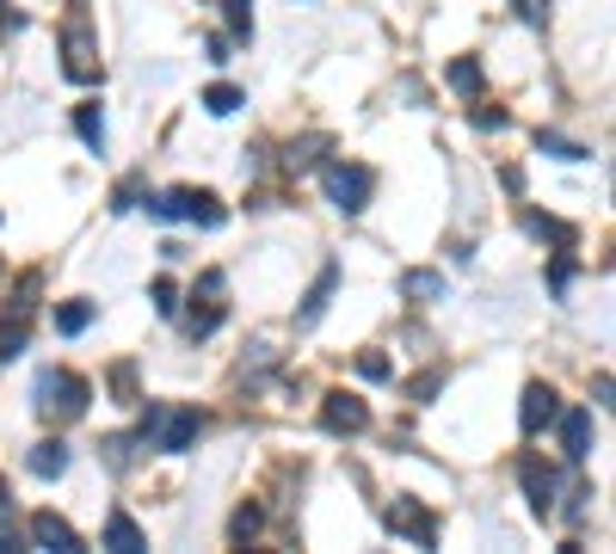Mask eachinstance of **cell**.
I'll use <instances>...</instances> for the list:
<instances>
[{"label":"cell","mask_w":616,"mask_h":554,"mask_svg":"<svg viewBox=\"0 0 616 554\" xmlns=\"http://www.w3.org/2000/svg\"><path fill=\"white\" fill-rule=\"evenodd\" d=\"M198 432H203V413L198 407H167V400H155V407L142 413V444H155V449H167V456H179V449H191L198 444Z\"/></svg>","instance_id":"cell-1"},{"label":"cell","mask_w":616,"mask_h":554,"mask_svg":"<svg viewBox=\"0 0 616 554\" xmlns=\"http://www.w3.org/2000/svg\"><path fill=\"white\" fill-rule=\"evenodd\" d=\"M148 216L155 222H198V228H222V204L210 198V191H191V185H179V191H167V198H148Z\"/></svg>","instance_id":"cell-2"},{"label":"cell","mask_w":616,"mask_h":554,"mask_svg":"<svg viewBox=\"0 0 616 554\" xmlns=\"http://www.w3.org/2000/svg\"><path fill=\"white\" fill-rule=\"evenodd\" d=\"M321 185H327V198H334L339 210L358 216L364 204H370V191H376V172L364 167V160H327V167H321Z\"/></svg>","instance_id":"cell-3"},{"label":"cell","mask_w":616,"mask_h":554,"mask_svg":"<svg viewBox=\"0 0 616 554\" xmlns=\"http://www.w3.org/2000/svg\"><path fill=\"white\" fill-rule=\"evenodd\" d=\"M87 400H93V388H87V376H74V369H43L38 376V407L56 413V419H81Z\"/></svg>","instance_id":"cell-4"},{"label":"cell","mask_w":616,"mask_h":554,"mask_svg":"<svg viewBox=\"0 0 616 554\" xmlns=\"http://www.w3.org/2000/svg\"><path fill=\"white\" fill-rule=\"evenodd\" d=\"M62 75L74 80V87H93V80H106V68H99V43L93 31L74 19V26H62Z\"/></svg>","instance_id":"cell-5"},{"label":"cell","mask_w":616,"mask_h":554,"mask_svg":"<svg viewBox=\"0 0 616 554\" xmlns=\"http://www.w3.org/2000/svg\"><path fill=\"white\" fill-rule=\"evenodd\" d=\"M382 524H389L395 536H407L414 548H431V542H438V524H431V512L419 499H395L389 512H382Z\"/></svg>","instance_id":"cell-6"},{"label":"cell","mask_w":616,"mask_h":554,"mask_svg":"<svg viewBox=\"0 0 616 554\" xmlns=\"http://www.w3.org/2000/svg\"><path fill=\"white\" fill-rule=\"evenodd\" d=\"M31 548H56V554H81V536H74V524H68L62 512H38L31 517Z\"/></svg>","instance_id":"cell-7"},{"label":"cell","mask_w":616,"mask_h":554,"mask_svg":"<svg viewBox=\"0 0 616 554\" xmlns=\"http://www.w3.org/2000/svg\"><path fill=\"white\" fill-rule=\"evenodd\" d=\"M203 303L191 296V339H210L216 327H222V271H203Z\"/></svg>","instance_id":"cell-8"},{"label":"cell","mask_w":616,"mask_h":554,"mask_svg":"<svg viewBox=\"0 0 616 554\" xmlns=\"http://www.w3.org/2000/svg\"><path fill=\"white\" fill-rule=\"evenodd\" d=\"M518 481H524V493H530V512L549 517V512H555V468H549V462L524 456V462H518Z\"/></svg>","instance_id":"cell-9"},{"label":"cell","mask_w":616,"mask_h":554,"mask_svg":"<svg viewBox=\"0 0 616 554\" xmlns=\"http://www.w3.org/2000/svg\"><path fill=\"white\" fill-rule=\"evenodd\" d=\"M555 413H562V400H555V388H549V383H530V388H524V407H518L524 437H536L543 425H555Z\"/></svg>","instance_id":"cell-10"},{"label":"cell","mask_w":616,"mask_h":554,"mask_svg":"<svg viewBox=\"0 0 616 554\" xmlns=\"http://www.w3.org/2000/svg\"><path fill=\"white\" fill-rule=\"evenodd\" d=\"M321 425H327V432H364V425H370V407H364V400L358 395H327L321 400Z\"/></svg>","instance_id":"cell-11"},{"label":"cell","mask_w":616,"mask_h":554,"mask_svg":"<svg viewBox=\"0 0 616 554\" xmlns=\"http://www.w3.org/2000/svg\"><path fill=\"white\" fill-rule=\"evenodd\" d=\"M562 419V456L567 462H586L592 456V413L574 407V413H555Z\"/></svg>","instance_id":"cell-12"},{"label":"cell","mask_w":616,"mask_h":554,"mask_svg":"<svg viewBox=\"0 0 616 554\" xmlns=\"http://www.w3.org/2000/svg\"><path fill=\"white\" fill-rule=\"evenodd\" d=\"M334 284H339V265H327V271L315 277V290L302 296V308H296V320H302V327H315V320L327 315V303H334Z\"/></svg>","instance_id":"cell-13"},{"label":"cell","mask_w":616,"mask_h":554,"mask_svg":"<svg viewBox=\"0 0 616 554\" xmlns=\"http://www.w3.org/2000/svg\"><path fill=\"white\" fill-rule=\"evenodd\" d=\"M106 548H118V554H136V548H148V542H142V530H136V517H130V512H111V517H106Z\"/></svg>","instance_id":"cell-14"},{"label":"cell","mask_w":616,"mask_h":554,"mask_svg":"<svg viewBox=\"0 0 616 554\" xmlns=\"http://www.w3.org/2000/svg\"><path fill=\"white\" fill-rule=\"evenodd\" d=\"M26 345H31V320L26 315H7V320H0V364H13Z\"/></svg>","instance_id":"cell-15"},{"label":"cell","mask_w":616,"mask_h":554,"mask_svg":"<svg viewBox=\"0 0 616 554\" xmlns=\"http://www.w3.org/2000/svg\"><path fill=\"white\" fill-rule=\"evenodd\" d=\"M524 228H530L536 240H549V247H574V240H579V235H574V228H567V222H555V216H536V210L524 216Z\"/></svg>","instance_id":"cell-16"},{"label":"cell","mask_w":616,"mask_h":554,"mask_svg":"<svg viewBox=\"0 0 616 554\" xmlns=\"http://www.w3.org/2000/svg\"><path fill=\"white\" fill-rule=\"evenodd\" d=\"M241 106H247V92L228 87V80H216V87L203 92V111H210V118H228V111H241Z\"/></svg>","instance_id":"cell-17"},{"label":"cell","mask_w":616,"mask_h":554,"mask_svg":"<svg viewBox=\"0 0 616 554\" xmlns=\"http://www.w3.org/2000/svg\"><path fill=\"white\" fill-rule=\"evenodd\" d=\"M93 315H99L93 303H62V308H56V333H68V339H74V333L93 327Z\"/></svg>","instance_id":"cell-18"},{"label":"cell","mask_w":616,"mask_h":554,"mask_svg":"<svg viewBox=\"0 0 616 554\" xmlns=\"http://www.w3.org/2000/svg\"><path fill=\"white\" fill-rule=\"evenodd\" d=\"M62 468H68V449L56 444V437H50V444H38V449H31V475L56 481V475H62Z\"/></svg>","instance_id":"cell-19"},{"label":"cell","mask_w":616,"mask_h":554,"mask_svg":"<svg viewBox=\"0 0 616 554\" xmlns=\"http://www.w3.org/2000/svg\"><path fill=\"white\" fill-rule=\"evenodd\" d=\"M401 296H414V303H438V296H444V277H438V271H407V277H401Z\"/></svg>","instance_id":"cell-20"},{"label":"cell","mask_w":616,"mask_h":554,"mask_svg":"<svg viewBox=\"0 0 616 554\" xmlns=\"http://www.w3.org/2000/svg\"><path fill=\"white\" fill-rule=\"evenodd\" d=\"M74 130H81V142L93 148V155H106V118H99V106H81V111H74Z\"/></svg>","instance_id":"cell-21"},{"label":"cell","mask_w":616,"mask_h":554,"mask_svg":"<svg viewBox=\"0 0 616 554\" xmlns=\"http://www.w3.org/2000/svg\"><path fill=\"white\" fill-rule=\"evenodd\" d=\"M321 148H327V136H302V142H290V155H284V167L290 172H308L315 160H321Z\"/></svg>","instance_id":"cell-22"},{"label":"cell","mask_w":616,"mask_h":554,"mask_svg":"<svg viewBox=\"0 0 616 554\" xmlns=\"http://www.w3.org/2000/svg\"><path fill=\"white\" fill-rule=\"evenodd\" d=\"M450 87L456 92H481V62H475V56H456V62H450Z\"/></svg>","instance_id":"cell-23"},{"label":"cell","mask_w":616,"mask_h":554,"mask_svg":"<svg viewBox=\"0 0 616 554\" xmlns=\"http://www.w3.org/2000/svg\"><path fill=\"white\" fill-rule=\"evenodd\" d=\"M536 148H543V155H555V160H586V148L567 142V136H555V130H536Z\"/></svg>","instance_id":"cell-24"},{"label":"cell","mask_w":616,"mask_h":554,"mask_svg":"<svg viewBox=\"0 0 616 554\" xmlns=\"http://www.w3.org/2000/svg\"><path fill=\"white\" fill-rule=\"evenodd\" d=\"M148 296H155V315H179V284H173V277H155Z\"/></svg>","instance_id":"cell-25"},{"label":"cell","mask_w":616,"mask_h":554,"mask_svg":"<svg viewBox=\"0 0 616 554\" xmlns=\"http://www.w3.org/2000/svg\"><path fill=\"white\" fill-rule=\"evenodd\" d=\"M111 395H118V407H136V364L111 369Z\"/></svg>","instance_id":"cell-26"},{"label":"cell","mask_w":616,"mask_h":554,"mask_svg":"<svg viewBox=\"0 0 616 554\" xmlns=\"http://www.w3.org/2000/svg\"><path fill=\"white\" fill-rule=\"evenodd\" d=\"M259 517H266V512H259V505H241V512L228 517V536H235V542H247V536H254V530H259Z\"/></svg>","instance_id":"cell-27"},{"label":"cell","mask_w":616,"mask_h":554,"mask_svg":"<svg viewBox=\"0 0 616 554\" xmlns=\"http://www.w3.org/2000/svg\"><path fill=\"white\" fill-rule=\"evenodd\" d=\"M358 376H364V383H389L395 369H389V357H382V352H364L358 357Z\"/></svg>","instance_id":"cell-28"},{"label":"cell","mask_w":616,"mask_h":554,"mask_svg":"<svg viewBox=\"0 0 616 554\" xmlns=\"http://www.w3.org/2000/svg\"><path fill=\"white\" fill-rule=\"evenodd\" d=\"M228 31H235V38H254V13H247V0H228Z\"/></svg>","instance_id":"cell-29"},{"label":"cell","mask_w":616,"mask_h":554,"mask_svg":"<svg viewBox=\"0 0 616 554\" xmlns=\"http://www.w3.org/2000/svg\"><path fill=\"white\" fill-rule=\"evenodd\" d=\"M136 198H142V179H123L118 191H111V210H118V216H123V210H136Z\"/></svg>","instance_id":"cell-30"},{"label":"cell","mask_w":616,"mask_h":554,"mask_svg":"<svg viewBox=\"0 0 616 554\" xmlns=\"http://www.w3.org/2000/svg\"><path fill=\"white\" fill-rule=\"evenodd\" d=\"M142 444V437H106V456H111V468H130V449Z\"/></svg>","instance_id":"cell-31"},{"label":"cell","mask_w":616,"mask_h":554,"mask_svg":"<svg viewBox=\"0 0 616 554\" xmlns=\"http://www.w3.org/2000/svg\"><path fill=\"white\" fill-rule=\"evenodd\" d=\"M469 118H475V130H506V123H511V118H506V111H499V106H475Z\"/></svg>","instance_id":"cell-32"}]
</instances>
